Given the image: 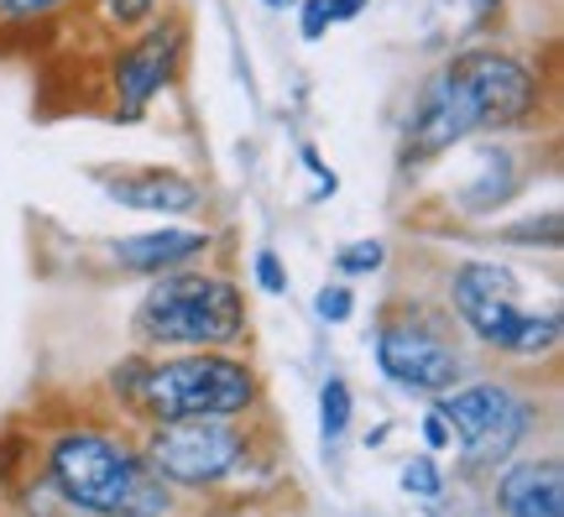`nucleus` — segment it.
<instances>
[{
	"label": "nucleus",
	"instance_id": "nucleus-1",
	"mask_svg": "<svg viewBox=\"0 0 564 517\" xmlns=\"http://www.w3.org/2000/svg\"><path fill=\"white\" fill-rule=\"evenodd\" d=\"M131 324L147 345L215 351V345H236L246 335V299L230 278L178 267V272H162V282L141 293Z\"/></svg>",
	"mask_w": 564,
	"mask_h": 517
},
{
	"label": "nucleus",
	"instance_id": "nucleus-2",
	"mask_svg": "<svg viewBox=\"0 0 564 517\" xmlns=\"http://www.w3.org/2000/svg\"><path fill=\"white\" fill-rule=\"evenodd\" d=\"M53 481L84 513L100 517H162L167 492L162 476L147 471L131 450L105 434H63L53 444Z\"/></svg>",
	"mask_w": 564,
	"mask_h": 517
},
{
	"label": "nucleus",
	"instance_id": "nucleus-3",
	"mask_svg": "<svg viewBox=\"0 0 564 517\" xmlns=\"http://www.w3.org/2000/svg\"><path fill=\"white\" fill-rule=\"evenodd\" d=\"M121 387L137 408H147L162 423H173V418H230L251 408V398H257L251 366L236 356H215V351L137 366Z\"/></svg>",
	"mask_w": 564,
	"mask_h": 517
},
{
	"label": "nucleus",
	"instance_id": "nucleus-4",
	"mask_svg": "<svg viewBox=\"0 0 564 517\" xmlns=\"http://www.w3.org/2000/svg\"><path fill=\"white\" fill-rule=\"evenodd\" d=\"M449 303L470 335L507 356H544L560 345V309H528L518 278L497 261H460L449 272Z\"/></svg>",
	"mask_w": 564,
	"mask_h": 517
},
{
	"label": "nucleus",
	"instance_id": "nucleus-5",
	"mask_svg": "<svg viewBox=\"0 0 564 517\" xmlns=\"http://www.w3.org/2000/svg\"><path fill=\"white\" fill-rule=\"evenodd\" d=\"M444 68H449V79L460 84L465 105H470V116H476V131L518 126V120H528L533 105H539V74H533L523 58H512V53L470 47L460 58H449Z\"/></svg>",
	"mask_w": 564,
	"mask_h": 517
},
{
	"label": "nucleus",
	"instance_id": "nucleus-6",
	"mask_svg": "<svg viewBox=\"0 0 564 517\" xmlns=\"http://www.w3.org/2000/svg\"><path fill=\"white\" fill-rule=\"evenodd\" d=\"M377 360L382 371L408 392H449L455 381L465 377V356L460 345L444 335L440 319H423V314H403V319H387L382 335H377Z\"/></svg>",
	"mask_w": 564,
	"mask_h": 517
},
{
	"label": "nucleus",
	"instance_id": "nucleus-7",
	"mask_svg": "<svg viewBox=\"0 0 564 517\" xmlns=\"http://www.w3.org/2000/svg\"><path fill=\"white\" fill-rule=\"evenodd\" d=\"M440 418L460 434L470 465H497L528 434V402L518 392L497 387V381H476V387H460V392L449 387Z\"/></svg>",
	"mask_w": 564,
	"mask_h": 517
},
{
	"label": "nucleus",
	"instance_id": "nucleus-8",
	"mask_svg": "<svg viewBox=\"0 0 564 517\" xmlns=\"http://www.w3.org/2000/svg\"><path fill=\"white\" fill-rule=\"evenodd\" d=\"M152 471L178 486H209L230 476L246 455V439L225 418H173L152 434Z\"/></svg>",
	"mask_w": 564,
	"mask_h": 517
},
{
	"label": "nucleus",
	"instance_id": "nucleus-9",
	"mask_svg": "<svg viewBox=\"0 0 564 517\" xmlns=\"http://www.w3.org/2000/svg\"><path fill=\"white\" fill-rule=\"evenodd\" d=\"M183 63V26H152L141 42H131L121 58H116V110L121 120H141L147 105L158 100L162 89L173 84Z\"/></svg>",
	"mask_w": 564,
	"mask_h": 517
},
{
	"label": "nucleus",
	"instance_id": "nucleus-10",
	"mask_svg": "<svg viewBox=\"0 0 564 517\" xmlns=\"http://www.w3.org/2000/svg\"><path fill=\"white\" fill-rule=\"evenodd\" d=\"M95 179L110 189V200L147 215H194L204 204V189L173 168H100Z\"/></svg>",
	"mask_w": 564,
	"mask_h": 517
},
{
	"label": "nucleus",
	"instance_id": "nucleus-11",
	"mask_svg": "<svg viewBox=\"0 0 564 517\" xmlns=\"http://www.w3.org/2000/svg\"><path fill=\"white\" fill-rule=\"evenodd\" d=\"M215 246L209 230H141V236H121L110 246V257L121 261L126 272L141 278H162V272H178L194 257H204Z\"/></svg>",
	"mask_w": 564,
	"mask_h": 517
},
{
	"label": "nucleus",
	"instance_id": "nucleus-12",
	"mask_svg": "<svg viewBox=\"0 0 564 517\" xmlns=\"http://www.w3.org/2000/svg\"><path fill=\"white\" fill-rule=\"evenodd\" d=\"M507 517H564V476L560 460H528L502 481Z\"/></svg>",
	"mask_w": 564,
	"mask_h": 517
},
{
	"label": "nucleus",
	"instance_id": "nucleus-13",
	"mask_svg": "<svg viewBox=\"0 0 564 517\" xmlns=\"http://www.w3.org/2000/svg\"><path fill=\"white\" fill-rule=\"evenodd\" d=\"M319 423H324V439H340L345 434V423H350V387H345L340 377H329L324 381V392H319Z\"/></svg>",
	"mask_w": 564,
	"mask_h": 517
},
{
	"label": "nucleus",
	"instance_id": "nucleus-14",
	"mask_svg": "<svg viewBox=\"0 0 564 517\" xmlns=\"http://www.w3.org/2000/svg\"><path fill=\"white\" fill-rule=\"evenodd\" d=\"M382 261H387L382 240H356V246L335 251V267H340L345 278H371V272H382Z\"/></svg>",
	"mask_w": 564,
	"mask_h": 517
},
{
	"label": "nucleus",
	"instance_id": "nucleus-15",
	"mask_svg": "<svg viewBox=\"0 0 564 517\" xmlns=\"http://www.w3.org/2000/svg\"><path fill=\"white\" fill-rule=\"evenodd\" d=\"M403 492H413V497H429V502H434V497L444 492L440 465H434L429 455H419L413 465H403Z\"/></svg>",
	"mask_w": 564,
	"mask_h": 517
},
{
	"label": "nucleus",
	"instance_id": "nucleus-16",
	"mask_svg": "<svg viewBox=\"0 0 564 517\" xmlns=\"http://www.w3.org/2000/svg\"><path fill=\"white\" fill-rule=\"evenodd\" d=\"M329 26H335V0H303L299 6V32L303 37L319 42Z\"/></svg>",
	"mask_w": 564,
	"mask_h": 517
},
{
	"label": "nucleus",
	"instance_id": "nucleus-17",
	"mask_svg": "<svg viewBox=\"0 0 564 517\" xmlns=\"http://www.w3.org/2000/svg\"><path fill=\"white\" fill-rule=\"evenodd\" d=\"M314 309H319V319H329V324H340V319H350L356 299H350V288H345V282H329V288H319V299H314Z\"/></svg>",
	"mask_w": 564,
	"mask_h": 517
},
{
	"label": "nucleus",
	"instance_id": "nucleus-18",
	"mask_svg": "<svg viewBox=\"0 0 564 517\" xmlns=\"http://www.w3.org/2000/svg\"><path fill=\"white\" fill-rule=\"evenodd\" d=\"M257 282H262V293H288V272H282L278 251H257Z\"/></svg>",
	"mask_w": 564,
	"mask_h": 517
},
{
	"label": "nucleus",
	"instance_id": "nucleus-19",
	"mask_svg": "<svg viewBox=\"0 0 564 517\" xmlns=\"http://www.w3.org/2000/svg\"><path fill=\"white\" fill-rule=\"evenodd\" d=\"M58 6H68V0H0V17L6 21H37V17H47V11H58Z\"/></svg>",
	"mask_w": 564,
	"mask_h": 517
},
{
	"label": "nucleus",
	"instance_id": "nucleus-20",
	"mask_svg": "<svg viewBox=\"0 0 564 517\" xmlns=\"http://www.w3.org/2000/svg\"><path fill=\"white\" fill-rule=\"evenodd\" d=\"M152 11H158V0H110V17L121 21V26H141Z\"/></svg>",
	"mask_w": 564,
	"mask_h": 517
},
{
	"label": "nucleus",
	"instance_id": "nucleus-21",
	"mask_svg": "<svg viewBox=\"0 0 564 517\" xmlns=\"http://www.w3.org/2000/svg\"><path fill=\"white\" fill-rule=\"evenodd\" d=\"M423 434H429V444H444V439H449V423H444V418L434 413L429 423H423Z\"/></svg>",
	"mask_w": 564,
	"mask_h": 517
},
{
	"label": "nucleus",
	"instance_id": "nucleus-22",
	"mask_svg": "<svg viewBox=\"0 0 564 517\" xmlns=\"http://www.w3.org/2000/svg\"><path fill=\"white\" fill-rule=\"evenodd\" d=\"M366 11V0H335V21H350V17H361Z\"/></svg>",
	"mask_w": 564,
	"mask_h": 517
},
{
	"label": "nucleus",
	"instance_id": "nucleus-23",
	"mask_svg": "<svg viewBox=\"0 0 564 517\" xmlns=\"http://www.w3.org/2000/svg\"><path fill=\"white\" fill-rule=\"evenodd\" d=\"M262 6H272V11H278V6H288V0H262Z\"/></svg>",
	"mask_w": 564,
	"mask_h": 517
},
{
	"label": "nucleus",
	"instance_id": "nucleus-24",
	"mask_svg": "<svg viewBox=\"0 0 564 517\" xmlns=\"http://www.w3.org/2000/svg\"><path fill=\"white\" fill-rule=\"evenodd\" d=\"M486 6H491V0H486Z\"/></svg>",
	"mask_w": 564,
	"mask_h": 517
}]
</instances>
